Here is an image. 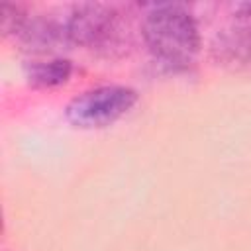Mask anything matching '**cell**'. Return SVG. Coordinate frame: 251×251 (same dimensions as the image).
Segmentation results:
<instances>
[{
    "label": "cell",
    "instance_id": "5b68a950",
    "mask_svg": "<svg viewBox=\"0 0 251 251\" xmlns=\"http://www.w3.org/2000/svg\"><path fill=\"white\" fill-rule=\"evenodd\" d=\"M73 65L65 57H47L41 61H31L27 67V78L35 86H59L69 80Z\"/></svg>",
    "mask_w": 251,
    "mask_h": 251
},
{
    "label": "cell",
    "instance_id": "3957f363",
    "mask_svg": "<svg viewBox=\"0 0 251 251\" xmlns=\"http://www.w3.org/2000/svg\"><path fill=\"white\" fill-rule=\"evenodd\" d=\"M137 102V92L122 84H106L90 88L67 106V118L78 127H102L133 108Z\"/></svg>",
    "mask_w": 251,
    "mask_h": 251
},
{
    "label": "cell",
    "instance_id": "8992f818",
    "mask_svg": "<svg viewBox=\"0 0 251 251\" xmlns=\"http://www.w3.org/2000/svg\"><path fill=\"white\" fill-rule=\"evenodd\" d=\"M233 20H235V27H239L251 37V0L233 4Z\"/></svg>",
    "mask_w": 251,
    "mask_h": 251
},
{
    "label": "cell",
    "instance_id": "7a4b0ae2",
    "mask_svg": "<svg viewBox=\"0 0 251 251\" xmlns=\"http://www.w3.org/2000/svg\"><path fill=\"white\" fill-rule=\"evenodd\" d=\"M122 14L110 4H76L69 12L65 31L69 41L96 51H110L122 41Z\"/></svg>",
    "mask_w": 251,
    "mask_h": 251
},
{
    "label": "cell",
    "instance_id": "6da1fadb",
    "mask_svg": "<svg viewBox=\"0 0 251 251\" xmlns=\"http://www.w3.org/2000/svg\"><path fill=\"white\" fill-rule=\"evenodd\" d=\"M143 37L163 63L186 65L200 47V33L192 14L180 4H155L143 18Z\"/></svg>",
    "mask_w": 251,
    "mask_h": 251
},
{
    "label": "cell",
    "instance_id": "277c9868",
    "mask_svg": "<svg viewBox=\"0 0 251 251\" xmlns=\"http://www.w3.org/2000/svg\"><path fill=\"white\" fill-rule=\"evenodd\" d=\"M214 59L233 71L251 67V37L239 27L222 29L212 41Z\"/></svg>",
    "mask_w": 251,
    "mask_h": 251
}]
</instances>
